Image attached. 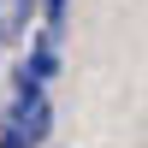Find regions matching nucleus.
<instances>
[{"instance_id": "1", "label": "nucleus", "mask_w": 148, "mask_h": 148, "mask_svg": "<svg viewBox=\"0 0 148 148\" xmlns=\"http://www.w3.org/2000/svg\"><path fill=\"white\" fill-rule=\"evenodd\" d=\"M59 77V47L47 42H30V53L12 65V101H30V95H47V83Z\"/></svg>"}, {"instance_id": "2", "label": "nucleus", "mask_w": 148, "mask_h": 148, "mask_svg": "<svg viewBox=\"0 0 148 148\" xmlns=\"http://www.w3.org/2000/svg\"><path fill=\"white\" fill-rule=\"evenodd\" d=\"M0 125H6V130H12V136H18L24 148H42L47 136H53V101H47V95H30V101H12Z\"/></svg>"}, {"instance_id": "3", "label": "nucleus", "mask_w": 148, "mask_h": 148, "mask_svg": "<svg viewBox=\"0 0 148 148\" xmlns=\"http://www.w3.org/2000/svg\"><path fill=\"white\" fill-rule=\"evenodd\" d=\"M30 30H36V0H0V47L30 42Z\"/></svg>"}, {"instance_id": "4", "label": "nucleus", "mask_w": 148, "mask_h": 148, "mask_svg": "<svg viewBox=\"0 0 148 148\" xmlns=\"http://www.w3.org/2000/svg\"><path fill=\"white\" fill-rule=\"evenodd\" d=\"M65 12H71V0H36V24H42V36H47V42H59Z\"/></svg>"}]
</instances>
